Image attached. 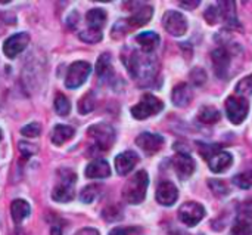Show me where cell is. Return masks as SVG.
I'll return each instance as SVG.
<instances>
[{
  "instance_id": "obj_25",
  "label": "cell",
  "mask_w": 252,
  "mask_h": 235,
  "mask_svg": "<svg viewBox=\"0 0 252 235\" xmlns=\"http://www.w3.org/2000/svg\"><path fill=\"white\" fill-rule=\"evenodd\" d=\"M198 118L202 123L207 124H214L220 120V113L219 110H216L214 107H202L198 113Z\"/></svg>"
},
{
  "instance_id": "obj_36",
  "label": "cell",
  "mask_w": 252,
  "mask_h": 235,
  "mask_svg": "<svg viewBox=\"0 0 252 235\" xmlns=\"http://www.w3.org/2000/svg\"><path fill=\"white\" fill-rule=\"evenodd\" d=\"M103 218L109 222H114V221L121 219V212L117 207H109V209L103 210Z\"/></svg>"
},
{
  "instance_id": "obj_35",
  "label": "cell",
  "mask_w": 252,
  "mask_h": 235,
  "mask_svg": "<svg viewBox=\"0 0 252 235\" xmlns=\"http://www.w3.org/2000/svg\"><path fill=\"white\" fill-rule=\"evenodd\" d=\"M190 78H192V81H193L195 84H202V83H205V80H207V73H205L202 68L196 67V68L190 73Z\"/></svg>"
},
{
  "instance_id": "obj_4",
  "label": "cell",
  "mask_w": 252,
  "mask_h": 235,
  "mask_svg": "<svg viewBox=\"0 0 252 235\" xmlns=\"http://www.w3.org/2000/svg\"><path fill=\"white\" fill-rule=\"evenodd\" d=\"M87 135L94 141V150L99 153H106L115 142V130L112 126L99 123L89 127Z\"/></svg>"
},
{
  "instance_id": "obj_41",
  "label": "cell",
  "mask_w": 252,
  "mask_h": 235,
  "mask_svg": "<svg viewBox=\"0 0 252 235\" xmlns=\"http://www.w3.org/2000/svg\"><path fill=\"white\" fill-rule=\"evenodd\" d=\"M74 235H100V234H99V231H97V230H94V228H83V230H80L78 233H75Z\"/></svg>"
},
{
  "instance_id": "obj_16",
  "label": "cell",
  "mask_w": 252,
  "mask_h": 235,
  "mask_svg": "<svg viewBox=\"0 0 252 235\" xmlns=\"http://www.w3.org/2000/svg\"><path fill=\"white\" fill-rule=\"evenodd\" d=\"M213 58V65H214V71L219 77H226L229 65H230V53L226 47H219L216 50H213L211 53Z\"/></svg>"
},
{
  "instance_id": "obj_32",
  "label": "cell",
  "mask_w": 252,
  "mask_h": 235,
  "mask_svg": "<svg viewBox=\"0 0 252 235\" xmlns=\"http://www.w3.org/2000/svg\"><path fill=\"white\" fill-rule=\"evenodd\" d=\"M236 92L239 93V96L252 95V74L244 77V78L236 84Z\"/></svg>"
},
{
  "instance_id": "obj_10",
  "label": "cell",
  "mask_w": 252,
  "mask_h": 235,
  "mask_svg": "<svg viewBox=\"0 0 252 235\" xmlns=\"http://www.w3.org/2000/svg\"><path fill=\"white\" fill-rule=\"evenodd\" d=\"M205 216V209L202 204L196 201H188L179 209V218L180 221L188 227L198 225Z\"/></svg>"
},
{
  "instance_id": "obj_33",
  "label": "cell",
  "mask_w": 252,
  "mask_h": 235,
  "mask_svg": "<svg viewBox=\"0 0 252 235\" xmlns=\"http://www.w3.org/2000/svg\"><path fill=\"white\" fill-rule=\"evenodd\" d=\"M232 235H252V225L248 221H238L232 227Z\"/></svg>"
},
{
  "instance_id": "obj_5",
  "label": "cell",
  "mask_w": 252,
  "mask_h": 235,
  "mask_svg": "<svg viewBox=\"0 0 252 235\" xmlns=\"http://www.w3.org/2000/svg\"><path fill=\"white\" fill-rule=\"evenodd\" d=\"M61 182L53 188L52 198L58 203H68L74 198L75 194V181L77 176L72 170L63 169L61 170Z\"/></svg>"
},
{
  "instance_id": "obj_18",
  "label": "cell",
  "mask_w": 252,
  "mask_h": 235,
  "mask_svg": "<svg viewBox=\"0 0 252 235\" xmlns=\"http://www.w3.org/2000/svg\"><path fill=\"white\" fill-rule=\"evenodd\" d=\"M152 15H154V9L151 6H142L128 19H124V22L128 28H137V27L148 24L151 21Z\"/></svg>"
},
{
  "instance_id": "obj_8",
  "label": "cell",
  "mask_w": 252,
  "mask_h": 235,
  "mask_svg": "<svg viewBox=\"0 0 252 235\" xmlns=\"http://www.w3.org/2000/svg\"><path fill=\"white\" fill-rule=\"evenodd\" d=\"M250 111V104L244 96H230L226 99V113L233 124H241Z\"/></svg>"
},
{
  "instance_id": "obj_13",
  "label": "cell",
  "mask_w": 252,
  "mask_h": 235,
  "mask_svg": "<svg viewBox=\"0 0 252 235\" xmlns=\"http://www.w3.org/2000/svg\"><path fill=\"white\" fill-rule=\"evenodd\" d=\"M139 154L136 151H124L121 154H118L115 157V170L118 175L124 176V175H128L134 167L136 164L139 163Z\"/></svg>"
},
{
  "instance_id": "obj_21",
  "label": "cell",
  "mask_w": 252,
  "mask_h": 235,
  "mask_svg": "<svg viewBox=\"0 0 252 235\" xmlns=\"http://www.w3.org/2000/svg\"><path fill=\"white\" fill-rule=\"evenodd\" d=\"M31 213V207L25 200H13L10 204V215H12V221L19 225L25 218H28V215Z\"/></svg>"
},
{
  "instance_id": "obj_30",
  "label": "cell",
  "mask_w": 252,
  "mask_h": 235,
  "mask_svg": "<svg viewBox=\"0 0 252 235\" xmlns=\"http://www.w3.org/2000/svg\"><path fill=\"white\" fill-rule=\"evenodd\" d=\"M80 40L86 41V43H99L102 40V33L100 31H96V30H84L78 34Z\"/></svg>"
},
{
  "instance_id": "obj_15",
  "label": "cell",
  "mask_w": 252,
  "mask_h": 235,
  "mask_svg": "<svg viewBox=\"0 0 252 235\" xmlns=\"http://www.w3.org/2000/svg\"><path fill=\"white\" fill-rule=\"evenodd\" d=\"M179 198V191L173 182L164 181L158 185L157 190V201L161 206H173Z\"/></svg>"
},
{
  "instance_id": "obj_14",
  "label": "cell",
  "mask_w": 252,
  "mask_h": 235,
  "mask_svg": "<svg viewBox=\"0 0 252 235\" xmlns=\"http://www.w3.org/2000/svg\"><path fill=\"white\" fill-rule=\"evenodd\" d=\"M173 166H174V170L179 175V178L183 181L189 179L195 172V161L186 153H179L173 160Z\"/></svg>"
},
{
  "instance_id": "obj_40",
  "label": "cell",
  "mask_w": 252,
  "mask_h": 235,
  "mask_svg": "<svg viewBox=\"0 0 252 235\" xmlns=\"http://www.w3.org/2000/svg\"><path fill=\"white\" fill-rule=\"evenodd\" d=\"M199 0H195V1H180V6L182 7H185V9H189V10H192V9H195V7H198L199 6Z\"/></svg>"
},
{
  "instance_id": "obj_3",
  "label": "cell",
  "mask_w": 252,
  "mask_h": 235,
  "mask_svg": "<svg viewBox=\"0 0 252 235\" xmlns=\"http://www.w3.org/2000/svg\"><path fill=\"white\" fill-rule=\"evenodd\" d=\"M201 154L208 161V166L214 173L226 172L233 163L232 154L220 150V147L217 145H205V147L201 145Z\"/></svg>"
},
{
  "instance_id": "obj_17",
  "label": "cell",
  "mask_w": 252,
  "mask_h": 235,
  "mask_svg": "<svg viewBox=\"0 0 252 235\" xmlns=\"http://www.w3.org/2000/svg\"><path fill=\"white\" fill-rule=\"evenodd\" d=\"M193 98L192 87L188 83H179L171 93V101L176 107H188Z\"/></svg>"
},
{
  "instance_id": "obj_23",
  "label": "cell",
  "mask_w": 252,
  "mask_h": 235,
  "mask_svg": "<svg viewBox=\"0 0 252 235\" xmlns=\"http://www.w3.org/2000/svg\"><path fill=\"white\" fill-rule=\"evenodd\" d=\"M86 21L92 30L100 31L106 24V12L100 7H93L86 13Z\"/></svg>"
},
{
  "instance_id": "obj_7",
  "label": "cell",
  "mask_w": 252,
  "mask_h": 235,
  "mask_svg": "<svg viewBox=\"0 0 252 235\" xmlns=\"http://www.w3.org/2000/svg\"><path fill=\"white\" fill-rule=\"evenodd\" d=\"M92 73V65L86 61H77L72 62L68 68L66 77H65V86L68 89H77L81 84H84V81L87 80V77Z\"/></svg>"
},
{
  "instance_id": "obj_37",
  "label": "cell",
  "mask_w": 252,
  "mask_h": 235,
  "mask_svg": "<svg viewBox=\"0 0 252 235\" xmlns=\"http://www.w3.org/2000/svg\"><path fill=\"white\" fill-rule=\"evenodd\" d=\"M210 185H211V190H213L217 196H224V194H227V188H226L224 182H221V181H210Z\"/></svg>"
},
{
  "instance_id": "obj_1",
  "label": "cell",
  "mask_w": 252,
  "mask_h": 235,
  "mask_svg": "<svg viewBox=\"0 0 252 235\" xmlns=\"http://www.w3.org/2000/svg\"><path fill=\"white\" fill-rule=\"evenodd\" d=\"M126 67L130 76L142 86H149L158 74V59L152 53L143 50H131L128 56H124Z\"/></svg>"
},
{
  "instance_id": "obj_27",
  "label": "cell",
  "mask_w": 252,
  "mask_h": 235,
  "mask_svg": "<svg viewBox=\"0 0 252 235\" xmlns=\"http://www.w3.org/2000/svg\"><path fill=\"white\" fill-rule=\"evenodd\" d=\"M94 104H96V98L93 92H87L80 101H78V111L81 114H89L94 110Z\"/></svg>"
},
{
  "instance_id": "obj_29",
  "label": "cell",
  "mask_w": 252,
  "mask_h": 235,
  "mask_svg": "<svg viewBox=\"0 0 252 235\" xmlns=\"http://www.w3.org/2000/svg\"><path fill=\"white\" fill-rule=\"evenodd\" d=\"M99 191H100V190H99V185H87V187L81 191L80 200H81L83 203H86V204L93 203V201L97 198Z\"/></svg>"
},
{
  "instance_id": "obj_20",
  "label": "cell",
  "mask_w": 252,
  "mask_h": 235,
  "mask_svg": "<svg viewBox=\"0 0 252 235\" xmlns=\"http://www.w3.org/2000/svg\"><path fill=\"white\" fill-rule=\"evenodd\" d=\"M136 41L140 44L142 50L146 53H152L159 44V36L154 31H145L136 36Z\"/></svg>"
},
{
  "instance_id": "obj_38",
  "label": "cell",
  "mask_w": 252,
  "mask_h": 235,
  "mask_svg": "<svg viewBox=\"0 0 252 235\" xmlns=\"http://www.w3.org/2000/svg\"><path fill=\"white\" fill-rule=\"evenodd\" d=\"M19 150H21V153L24 154V156H32V154H35L37 153V150H38V147H35V145H32V144H28V142H19Z\"/></svg>"
},
{
  "instance_id": "obj_43",
  "label": "cell",
  "mask_w": 252,
  "mask_h": 235,
  "mask_svg": "<svg viewBox=\"0 0 252 235\" xmlns=\"http://www.w3.org/2000/svg\"><path fill=\"white\" fill-rule=\"evenodd\" d=\"M1 138H3V133H1V130H0V141H1Z\"/></svg>"
},
{
  "instance_id": "obj_11",
  "label": "cell",
  "mask_w": 252,
  "mask_h": 235,
  "mask_svg": "<svg viewBox=\"0 0 252 235\" xmlns=\"http://www.w3.org/2000/svg\"><path fill=\"white\" fill-rule=\"evenodd\" d=\"M28 43H30L28 33H16V34L10 36L9 39H6V41L3 43V53L7 58H15L22 50H25Z\"/></svg>"
},
{
  "instance_id": "obj_9",
  "label": "cell",
  "mask_w": 252,
  "mask_h": 235,
  "mask_svg": "<svg viewBox=\"0 0 252 235\" xmlns=\"http://www.w3.org/2000/svg\"><path fill=\"white\" fill-rule=\"evenodd\" d=\"M162 25L165 31L174 37L185 36L188 31V19L177 10H167L162 16Z\"/></svg>"
},
{
  "instance_id": "obj_6",
  "label": "cell",
  "mask_w": 252,
  "mask_h": 235,
  "mask_svg": "<svg viewBox=\"0 0 252 235\" xmlns=\"http://www.w3.org/2000/svg\"><path fill=\"white\" fill-rule=\"evenodd\" d=\"M164 110V104L161 99L154 96L152 93H145L142 99L131 108V116L136 120H146Z\"/></svg>"
},
{
  "instance_id": "obj_42",
  "label": "cell",
  "mask_w": 252,
  "mask_h": 235,
  "mask_svg": "<svg viewBox=\"0 0 252 235\" xmlns=\"http://www.w3.org/2000/svg\"><path fill=\"white\" fill-rule=\"evenodd\" d=\"M50 235H62V231H61L59 227H53L52 231H50Z\"/></svg>"
},
{
  "instance_id": "obj_34",
  "label": "cell",
  "mask_w": 252,
  "mask_h": 235,
  "mask_svg": "<svg viewBox=\"0 0 252 235\" xmlns=\"http://www.w3.org/2000/svg\"><path fill=\"white\" fill-rule=\"evenodd\" d=\"M41 133V126L38 123H30L21 129V135L25 138H37Z\"/></svg>"
},
{
  "instance_id": "obj_24",
  "label": "cell",
  "mask_w": 252,
  "mask_h": 235,
  "mask_svg": "<svg viewBox=\"0 0 252 235\" xmlns=\"http://www.w3.org/2000/svg\"><path fill=\"white\" fill-rule=\"evenodd\" d=\"M96 73L102 78H108L112 74V64H111V56L108 53L100 55L96 64Z\"/></svg>"
},
{
  "instance_id": "obj_31",
  "label": "cell",
  "mask_w": 252,
  "mask_h": 235,
  "mask_svg": "<svg viewBox=\"0 0 252 235\" xmlns=\"http://www.w3.org/2000/svg\"><path fill=\"white\" fill-rule=\"evenodd\" d=\"M233 184L242 190H248L252 187V172H245L239 173L233 178Z\"/></svg>"
},
{
  "instance_id": "obj_22",
  "label": "cell",
  "mask_w": 252,
  "mask_h": 235,
  "mask_svg": "<svg viewBox=\"0 0 252 235\" xmlns=\"http://www.w3.org/2000/svg\"><path fill=\"white\" fill-rule=\"evenodd\" d=\"M75 135L74 127L66 126V124H58L55 126V129L52 130V142L56 147L63 145L65 142H68L72 136Z\"/></svg>"
},
{
  "instance_id": "obj_28",
  "label": "cell",
  "mask_w": 252,
  "mask_h": 235,
  "mask_svg": "<svg viewBox=\"0 0 252 235\" xmlns=\"http://www.w3.org/2000/svg\"><path fill=\"white\" fill-rule=\"evenodd\" d=\"M55 111L59 116H62V117H65V116L69 114V111H71V102H69V99L63 93H58L56 95V98H55Z\"/></svg>"
},
{
  "instance_id": "obj_39",
  "label": "cell",
  "mask_w": 252,
  "mask_h": 235,
  "mask_svg": "<svg viewBox=\"0 0 252 235\" xmlns=\"http://www.w3.org/2000/svg\"><path fill=\"white\" fill-rule=\"evenodd\" d=\"M137 231H140V230L139 228H114L109 233V235H131Z\"/></svg>"
},
{
  "instance_id": "obj_2",
  "label": "cell",
  "mask_w": 252,
  "mask_h": 235,
  "mask_svg": "<svg viewBox=\"0 0 252 235\" xmlns=\"http://www.w3.org/2000/svg\"><path fill=\"white\" fill-rule=\"evenodd\" d=\"M148 185H149V176H148V173L145 170L136 172L126 182V185L123 188V198L128 204H140L145 200V197H146Z\"/></svg>"
},
{
  "instance_id": "obj_26",
  "label": "cell",
  "mask_w": 252,
  "mask_h": 235,
  "mask_svg": "<svg viewBox=\"0 0 252 235\" xmlns=\"http://www.w3.org/2000/svg\"><path fill=\"white\" fill-rule=\"evenodd\" d=\"M205 19L213 25V24H217V22H221L223 21V9H221V1L220 3H216L213 6H210L207 10H205Z\"/></svg>"
},
{
  "instance_id": "obj_19",
  "label": "cell",
  "mask_w": 252,
  "mask_h": 235,
  "mask_svg": "<svg viewBox=\"0 0 252 235\" xmlns=\"http://www.w3.org/2000/svg\"><path fill=\"white\" fill-rule=\"evenodd\" d=\"M84 173L89 179H105L111 175V167L105 160H94L86 167Z\"/></svg>"
},
{
  "instance_id": "obj_12",
  "label": "cell",
  "mask_w": 252,
  "mask_h": 235,
  "mask_svg": "<svg viewBox=\"0 0 252 235\" xmlns=\"http://www.w3.org/2000/svg\"><path fill=\"white\" fill-rule=\"evenodd\" d=\"M136 144H137V147L146 156H154V154H157L158 151L162 150V147H164V138L159 136V135H155V133L145 132V133H142V135L137 136Z\"/></svg>"
}]
</instances>
